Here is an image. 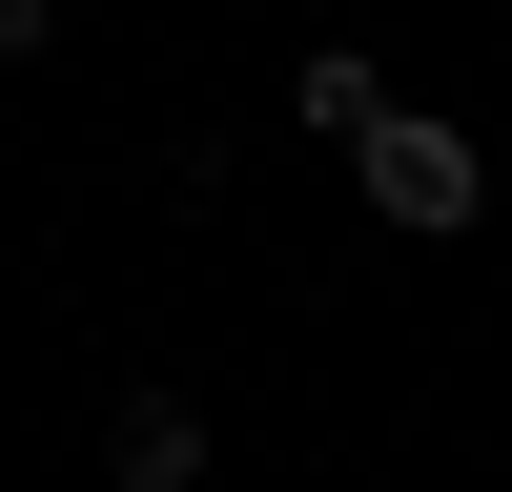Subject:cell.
Returning a JSON list of instances; mask_svg holds the SVG:
<instances>
[{
  "instance_id": "cell-1",
  "label": "cell",
  "mask_w": 512,
  "mask_h": 492,
  "mask_svg": "<svg viewBox=\"0 0 512 492\" xmlns=\"http://www.w3.org/2000/svg\"><path fill=\"white\" fill-rule=\"evenodd\" d=\"M349 185H369V226H410V246H451V226H492V164H472V123H369L349 144Z\"/></svg>"
},
{
  "instance_id": "cell-2",
  "label": "cell",
  "mask_w": 512,
  "mask_h": 492,
  "mask_svg": "<svg viewBox=\"0 0 512 492\" xmlns=\"http://www.w3.org/2000/svg\"><path fill=\"white\" fill-rule=\"evenodd\" d=\"M103 472H123V492H205L226 451H205V410H185V390H123V410H103Z\"/></svg>"
},
{
  "instance_id": "cell-3",
  "label": "cell",
  "mask_w": 512,
  "mask_h": 492,
  "mask_svg": "<svg viewBox=\"0 0 512 492\" xmlns=\"http://www.w3.org/2000/svg\"><path fill=\"white\" fill-rule=\"evenodd\" d=\"M287 123H328V144H369V123H390V62H349V41H308V82H287Z\"/></svg>"
},
{
  "instance_id": "cell-4",
  "label": "cell",
  "mask_w": 512,
  "mask_h": 492,
  "mask_svg": "<svg viewBox=\"0 0 512 492\" xmlns=\"http://www.w3.org/2000/svg\"><path fill=\"white\" fill-rule=\"evenodd\" d=\"M41 41H62V0H0V62H41Z\"/></svg>"
}]
</instances>
